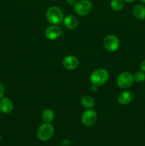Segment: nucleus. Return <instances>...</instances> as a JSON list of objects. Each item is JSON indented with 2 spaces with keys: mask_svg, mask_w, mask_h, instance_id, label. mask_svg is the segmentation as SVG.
<instances>
[{
  "mask_svg": "<svg viewBox=\"0 0 145 146\" xmlns=\"http://www.w3.org/2000/svg\"><path fill=\"white\" fill-rule=\"evenodd\" d=\"M109 77V72L105 68H101L92 71L90 76V80L92 85L101 86L108 81Z\"/></svg>",
  "mask_w": 145,
  "mask_h": 146,
  "instance_id": "1",
  "label": "nucleus"
},
{
  "mask_svg": "<svg viewBox=\"0 0 145 146\" xmlns=\"http://www.w3.org/2000/svg\"><path fill=\"white\" fill-rule=\"evenodd\" d=\"M46 19L48 21L53 25L61 24L64 19V14L62 10L58 7L53 6L46 11Z\"/></svg>",
  "mask_w": 145,
  "mask_h": 146,
  "instance_id": "2",
  "label": "nucleus"
},
{
  "mask_svg": "<svg viewBox=\"0 0 145 146\" xmlns=\"http://www.w3.org/2000/svg\"><path fill=\"white\" fill-rule=\"evenodd\" d=\"M54 134V127L52 124L44 123L38 128L36 135L41 141H47L51 139Z\"/></svg>",
  "mask_w": 145,
  "mask_h": 146,
  "instance_id": "3",
  "label": "nucleus"
},
{
  "mask_svg": "<svg viewBox=\"0 0 145 146\" xmlns=\"http://www.w3.org/2000/svg\"><path fill=\"white\" fill-rule=\"evenodd\" d=\"M134 82V81L133 75L127 71L121 73L117 78V84L119 88L122 89H127L130 88L133 85Z\"/></svg>",
  "mask_w": 145,
  "mask_h": 146,
  "instance_id": "4",
  "label": "nucleus"
},
{
  "mask_svg": "<svg viewBox=\"0 0 145 146\" xmlns=\"http://www.w3.org/2000/svg\"><path fill=\"white\" fill-rule=\"evenodd\" d=\"M97 120H98V114H97L96 111L92 108L86 110L82 113V115H81L82 123L88 128L95 125L97 122Z\"/></svg>",
  "mask_w": 145,
  "mask_h": 146,
  "instance_id": "5",
  "label": "nucleus"
},
{
  "mask_svg": "<svg viewBox=\"0 0 145 146\" xmlns=\"http://www.w3.org/2000/svg\"><path fill=\"white\" fill-rule=\"evenodd\" d=\"M92 9V3L90 0H78L74 5L75 13L80 16H85Z\"/></svg>",
  "mask_w": 145,
  "mask_h": 146,
  "instance_id": "6",
  "label": "nucleus"
},
{
  "mask_svg": "<svg viewBox=\"0 0 145 146\" xmlns=\"http://www.w3.org/2000/svg\"><path fill=\"white\" fill-rule=\"evenodd\" d=\"M119 39L117 36L109 34L106 36L103 40V46L107 51L114 52L118 50L119 47Z\"/></svg>",
  "mask_w": 145,
  "mask_h": 146,
  "instance_id": "7",
  "label": "nucleus"
},
{
  "mask_svg": "<svg viewBox=\"0 0 145 146\" xmlns=\"http://www.w3.org/2000/svg\"><path fill=\"white\" fill-rule=\"evenodd\" d=\"M62 30L58 25L49 26L45 31V36L48 40H55L61 36Z\"/></svg>",
  "mask_w": 145,
  "mask_h": 146,
  "instance_id": "8",
  "label": "nucleus"
},
{
  "mask_svg": "<svg viewBox=\"0 0 145 146\" xmlns=\"http://www.w3.org/2000/svg\"><path fill=\"white\" fill-rule=\"evenodd\" d=\"M63 65L65 69L72 71V70H75L78 68V65H79V61L75 56H67L63 60Z\"/></svg>",
  "mask_w": 145,
  "mask_h": 146,
  "instance_id": "9",
  "label": "nucleus"
},
{
  "mask_svg": "<svg viewBox=\"0 0 145 146\" xmlns=\"http://www.w3.org/2000/svg\"><path fill=\"white\" fill-rule=\"evenodd\" d=\"M14 109V104L11 100L7 97H3L0 99V111L5 114L12 112Z\"/></svg>",
  "mask_w": 145,
  "mask_h": 146,
  "instance_id": "10",
  "label": "nucleus"
},
{
  "mask_svg": "<svg viewBox=\"0 0 145 146\" xmlns=\"http://www.w3.org/2000/svg\"><path fill=\"white\" fill-rule=\"evenodd\" d=\"M134 99V94L132 91H125L121 92L117 97L119 104L122 105H128L131 104Z\"/></svg>",
  "mask_w": 145,
  "mask_h": 146,
  "instance_id": "11",
  "label": "nucleus"
},
{
  "mask_svg": "<svg viewBox=\"0 0 145 146\" xmlns=\"http://www.w3.org/2000/svg\"><path fill=\"white\" fill-rule=\"evenodd\" d=\"M64 24L69 29H75L78 26V20L76 17L72 14H68L64 17Z\"/></svg>",
  "mask_w": 145,
  "mask_h": 146,
  "instance_id": "12",
  "label": "nucleus"
},
{
  "mask_svg": "<svg viewBox=\"0 0 145 146\" xmlns=\"http://www.w3.org/2000/svg\"><path fill=\"white\" fill-rule=\"evenodd\" d=\"M134 16L138 19H145V7L142 4H137L134 6L132 10Z\"/></svg>",
  "mask_w": 145,
  "mask_h": 146,
  "instance_id": "13",
  "label": "nucleus"
},
{
  "mask_svg": "<svg viewBox=\"0 0 145 146\" xmlns=\"http://www.w3.org/2000/svg\"><path fill=\"white\" fill-rule=\"evenodd\" d=\"M55 115L54 111L53 110L49 109V108L44 110L41 114L42 121L44 123H51V122H53L55 119Z\"/></svg>",
  "mask_w": 145,
  "mask_h": 146,
  "instance_id": "14",
  "label": "nucleus"
},
{
  "mask_svg": "<svg viewBox=\"0 0 145 146\" xmlns=\"http://www.w3.org/2000/svg\"><path fill=\"white\" fill-rule=\"evenodd\" d=\"M80 102L82 106L85 107L87 109H91L95 106V101L92 98V97L88 95H84L81 98Z\"/></svg>",
  "mask_w": 145,
  "mask_h": 146,
  "instance_id": "15",
  "label": "nucleus"
},
{
  "mask_svg": "<svg viewBox=\"0 0 145 146\" xmlns=\"http://www.w3.org/2000/svg\"><path fill=\"white\" fill-rule=\"evenodd\" d=\"M110 7L114 11H121L124 8V1L123 0H111Z\"/></svg>",
  "mask_w": 145,
  "mask_h": 146,
  "instance_id": "16",
  "label": "nucleus"
},
{
  "mask_svg": "<svg viewBox=\"0 0 145 146\" xmlns=\"http://www.w3.org/2000/svg\"><path fill=\"white\" fill-rule=\"evenodd\" d=\"M133 78L135 82L141 84L145 81V72L142 71H136L133 75Z\"/></svg>",
  "mask_w": 145,
  "mask_h": 146,
  "instance_id": "17",
  "label": "nucleus"
},
{
  "mask_svg": "<svg viewBox=\"0 0 145 146\" xmlns=\"http://www.w3.org/2000/svg\"><path fill=\"white\" fill-rule=\"evenodd\" d=\"M4 93H5V89H4V85L0 82V99L4 97Z\"/></svg>",
  "mask_w": 145,
  "mask_h": 146,
  "instance_id": "18",
  "label": "nucleus"
},
{
  "mask_svg": "<svg viewBox=\"0 0 145 146\" xmlns=\"http://www.w3.org/2000/svg\"><path fill=\"white\" fill-rule=\"evenodd\" d=\"M140 68H141V71L145 72V59L144 60V61H142V63H141Z\"/></svg>",
  "mask_w": 145,
  "mask_h": 146,
  "instance_id": "19",
  "label": "nucleus"
},
{
  "mask_svg": "<svg viewBox=\"0 0 145 146\" xmlns=\"http://www.w3.org/2000/svg\"><path fill=\"white\" fill-rule=\"evenodd\" d=\"M66 1H67V3L69 4V5H71V6L73 5L74 6L75 4V3L78 1V0H66Z\"/></svg>",
  "mask_w": 145,
  "mask_h": 146,
  "instance_id": "20",
  "label": "nucleus"
},
{
  "mask_svg": "<svg viewBox=\"0 0 145 146\" xmlns=\"http://www.w3.org/2000/svg\"><path fill=\"white\" fill-rule=\"evenodd\" d=\"M98 86H95V85H92L91 86L90 88H91V91H92V92H97V91H98Z\"/></svg>",
  "mask_w": 145,
  "mask_h": 146,
  "instance_id": "21",
  "label": "nucleus"
},
{
  "mask_svg": "<svg viewBox=\"0 0 145 146\" xmlns=\"http://www.w3.org/2000/svg\"><path fill=\"white\" fill-rule=\"evenodd\" d=\"M70 141L68 139H65L63 141V146H69L70 145Z\"/></svg>",
  "mask_w": 145,
  "mask_h": 146,
  "instance_id": "22",
  "label": "nucleus"
},
{
  "mask_svg": "<svg viewBox=\"0 0 145 146\" xmlns=\"http://www.w3.org/2000/svg\"><path fill=\"white\" fill-rule=\"evenodd\" d=\"M124 1H125V2H127V3H132L133 2V1H134L135 0H123Z\"/></svg>",
  "mask_w": 145,
  "mask_h": 146,
  "instance_id": "23",
  "label": "nucleus"
},
{
  "mask_svg": "<svg viewBox=\"0 0 145 146\" xmlns=\"http://www.w3.org/2000/svg\"><path fill=\"white\" fill-rule=\"evenodd\" d=\"M141 1H142V3H144V4H145V0H141Z\"/></svg>",
  "mask_w": 145,
  "mask_h": 146,
  "instance_id": "24",
  "label": "nucleus"
},
{
  "mask_svg": "<svg viewBox=\"0 0 145 146\" xmlns=\"http://www.w3.org/2000/svg\"><path fill=\"white\" fill-rule=\"evenodd\" d=\"M1 135H0V142H1Z\"/></svg>",
  "mask_w": 145,
  "mask_h": 146,
  "instance_id": "25",
  "label": "nucleus"
},
{
  "mask_svg": "<svg viewBox=\"0 0 145 146\" xmlns=\"http://www.w3.org/2000/svg\"><path fill=\"white\" fill-rule=\"evenodd\" d=\"M61 146H63V145H61Z\"/></svg>",
  "mask_w": 145,
  "mask_h": 146,
  "instance_id": "26",
  "label": "nucleus"
}]
</instances>
